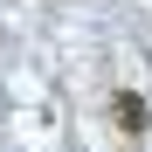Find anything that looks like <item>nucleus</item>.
Returning <instances> with one entry per match:
<instances>
[{
  "mask_svg": "<svg viewBox=\"0 0 152 152\" xmlns=\"http://www.w3.org/2000/svg\"><path fill=\"white\" fill-rule=\"evenodd\" d=\"M111 118L124 124V132H145V124H152V104H145V97H132V90H124L118 104H111Z\"/></svg>",
  "mask_w": 152,
  "mask_h": 152,
  "instance_id": "nucleus-1",
  "label": "nucleus"
}]
</instances>
